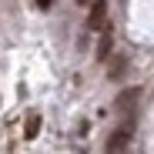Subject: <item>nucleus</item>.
Returning <instances> with one entry per match:
<instances>
[{"label": "nucleus", "mask_w": 154, "mask_h": 154, "mask_svg": "<svg viewBox=\"0 0 154 154\" xmlns=\"http://www.w3.org/2000/svg\"><path fill=\"white\" fill-rule=\"evenodd\" d=\"M50 4H54V0H37V7H40V10H47Z\"/></svg>", "instance_id": "7"}, {"label": "nucleus", "mask_w": 154, "mask_h": 154, "mask_svg": "<svg viewBox=\"0 0 154 154\" xmlns=\"http://www.w3.org/2000/svg\"><path fill=\"white\" fill-rule=\"evenodd\" d=\"M87 27L91 30H107V0H94V4H91Z\"/></svg>", "instance_id": "3"}, {"label": "nucleus", "mask_w": 154, "mask_h": 154, "mask_svg": "<svg viewBox=\"0 0 154 154\" xmlns=\"http://www.w3.org/2000/svg\"><path fill=\"white\" fill-rule=\"evenodd\" d=\"M131 134H134V124H131V121H127V124H121L117 131L107 137L104 154H127V151H131Z\"/></svg>", "instance_id": "1"}, {"label": "nucleus", "mask_w": 154, "mask_h": 154, "mask_svg": "<svg viewBox=\"0 0 154 154\" xmlns=\"http://www.w3.org/2000/svg\"><path fill=\"white\" fill-rule=\"evenodd\" d=\"M137 97H141V87H131L117 97V114H121V124L131 121L134 124V107H137Z\"/></svg>", "instance_id": "2"}, {"label": "nucleus", "mask_w": 154, "mask_h": 154, "mask_svg": "<svg viewBox=\"0 0 154 154\" xmlns=\"http://www.w3.org/2000/svg\"><path fill=\"white\" fill-rule=\"evenodd\" d=\"M37 131H40V117H30V124H27V137H37Z\"/></svg>", "instance_id": "6"}, {"label": "nucleus", "mask_w": 154, "mask_h": 154, "mask_svg": "<svg viewBox=\"0 0 154 154\" xmlns=\"http://www.w3.org/2000/svg\"><path fill=\"white\" fill-rule=\"evenodd\" d=\"M124 70H127V57H114L111 60V81H121Z\"/></svg>", "instance_id": "4"}, {"label": "nucleus", "mask_w": 154, "mask_h": 154, "mask_svg": "<svg viewBox=\"0 0 154 154\" xmlns=\"http://www.w3.org/2000/svg\"><path fill=\"white\" fill-rule=\"evenodd\" d=\"M111 54V30H104V37L97 40V60H104Z\"/></svg>", "instance_id": "5"}]
</instances>
